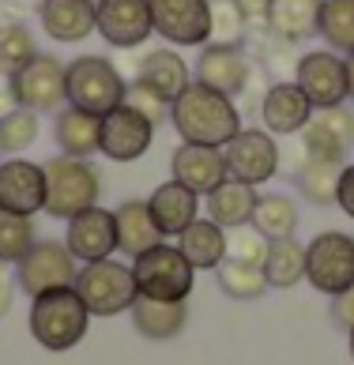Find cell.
I'll use <instances>...</instances> for the list:
<instances>
[{"label": "cell", "instance_id": "1", "mask_svg": "<svg viewBox=\"0 0 354 365\" xmlns=\"http://www.w3.org/2000/svg\"><path fill=\"white\" fill-rule=\"evenodd\" d=\"M170 125L181 136V143H203V147H226L241 132V113L230 94L215 91L208 83H188L170 102Z\"/></svg>", "mask_w": 354, "mask_h": 365}, {"label": "cell", "instance_id": "2", "mask_svg": "<svg viewBox=\"0 0 354 365\" xmlns=\"http://www.w3.org/2000/svg\"><path fill=\"white\" fill-rule=\"evenodd\" d=\"M64 87H68V106L87 110L94 117H106L128 98V83L117 72L113 61L98 57V53H84V57L68 61L64 68Z\"/></svg>", "mask_w": 354, "mask_h": 365}, {"label": "cell", "instance_id": "3", "mask_svg": "<svg viewBox=\"0 0 354 365\" xmlns=\"http://www.w3.org/2000/svg\"><path fill=\"white\" fill-rule=\"evenodd\" d=\"M91 328V309L76 287H61L49 294H38L31 305V335L46 350H72Z\"/></svg>", "mask_w": 354, "mask_h": 365}, {"label": "cell", "instance_id": "4", "mask_svg": "<svg viewBox=\"0 0 354 365\" xmlns=\"http://www.w3.org/2000/svg\"><path fill=\"white\" fill-rule=\"evenodd\" d=\"M46 166V215L53 219H72V215L87 211L98 204L102 196V173L94 170L91 158H68L57 155L42 162Z\"/></svg>", "mask_w": 354, "mask_h": 365}, {"label": "cell", "instance_id": "5", "mask_svg": "<svg viewBox=\"0 0 354 365\" xmlns=\"http://www.w3.org/2000/svg\"><path fill=\"white\" fill-rule=\"evenodd\" d=\"M132 279L140 297H155V302H185L193 294L196 267L185 260L177 245L158 241L155 249L132 256Z\"/></svg>", "mask_w": 354, "mask_h": 365}, {"label": "cell", "instance_id": "6", "mask_svg": "<svg viewBox=\"0 0 354 365\" xmlns=\"http://www.w3.org/2000/svg\"><path fill=\"white\" fill-rule=\"evenodd\" d=\"M76 294L84 297V305L91 309V317H117V313H128L136 294V279H132V267L117 264L113 256L106 260H94L84 264L76 272Z\"/></svg>", "mask_w": 354, "mask_h": 365}, {"label": "cell", "instance_id": "7", "mask_svg": "<svg viewBox=\"0 0 354 365\" xmlns=\"http://www.w3.org/2000/svg\"><path fill=\"white\" fill-rule=\"evenodd\" d=\"M305 279L320 294H343L354 287V237L328 230L305 245Z\"/></svg>", "mask_w": 354, "mask_h": 365}, {"label": "cell", "instance_id": "8", "mask_svg": "<svg viewBox=\"0 0 354 365\" xmlns=\"http://www.w3.org/2000/svg\"><path fill=\"white\" fill-rule=\"evenodd\" d=\"M64 68L68 64L57 57H46V53H34L31 61L23 64L19 72H11V94L23 110L42 113H61L68 106V87H64Z\"/></svg>", "mask_w": 354, "mask_h": 365}, {"label": "cell", "instance_id": "9", "mask_svg": "<svg viewBox=\"0 0 354 365\" xmlns=\"http://www.w3.org/2000/svg\"><path fill=\"white\" fill-rule=\"evenodd\" d=\"M76 264L79 260L68 252L64 241H34L16 264V282L26 297H38V294H49V290L72 287L76 272H79Z\"/></svg>", "mask_w": 354, "mask_h": 365}, {"label": "cell", "instance_id": "10", "mask_svg": "<svg viewBox=\"0 0 354 365\" xmlns=\"http://www.w3.org/2000/svg\"><path fill=\"white\" fill-rule=\"evenodd\" d=\"M294 83L305 91L313 110H332V106L350 102L347 91V57H339L335 49H313L294 64Z\"/></svg>", "mask_w": 354, "mask_h": 365}, {"label": "cell", "instance_id": "11", "mask_svg": "<svg viewBox=\"0 0 354 365\" xmlns=\"http://www.w3.org/2000/svg\"><path fill=\"white\" fill-rule=\"evenodd\" d=\"M151 26L170 46H208L211 42V0H147Z\"/></svg>", "mask_w": 354, "mask_h": 365}, {"label": "cell", "instance_id": "12", "mask_svg": "<svg viewBox=\"0 0 354 365\" xmlns=\"http://www.w3.org/2000/svg\"><path fill=\"white\" fill-rule=\"evenodd\" d=\"M94 34L113 49H136L155 34L147 0H98L94 4Z\"/></svg>", "mask_w": 354, "mask_h": 365}, {"label": "cell", "instance_id": "13", "mask_svg": "<svg viewBox=\"0 0 354 365\" xmlns=\"http://www.w3.org/2000/svg\"><path fill=\"white\" fill-rule=\"evenodd\" d=\"M155 143V120H147L136 106L121 102L117 110L102 117V143L98 155L110 162H136L147 155V147Z\"/></svg>", "mask_w": 354, "mask_h": 365}, {"label": "cell", "instance_id": "14", "mask_svg": "<svg viewBox=\"0 0 354 365\" xmlns=\"http://www.w3.org/2000/svg\"><path fill=\"white\" fill-rule=\"evenodd\" d=\"M230 178L245 185H264L279 173V147L268 128H241L234 140L223 147Z\"/></svg>", "mask_w": 354, "mask_h": 365}, {"label": "cell", "instance_id": "15", "mask_svg": "<svg viewBox=\"0 0 354 365\" xmlns=\"http://www.w3.org/2000/svg\"><path fill=\"white\" fill-rule=\"evenodd\" d=\"M302 143H305V158L347 162L354 147V113L347 110V102L332 106V110H313L309 125L302 128Z\"/></svg>", "mask_w": 354, "mask_h": 365}, {"label": "cell", "instance_id": "16", "mask_svg": "<svg viewBox=\"0 0 354 365\" xmlns=\"http://www.w3.org/2000/svg\"><path fill=\"white\" fill-rule=\"evenodd\" d=\"M0 207L11 215H31L46 211V166L31 158H8L0 162Z\"/></svg>", "mask_w": 354, "mask_h": 365}, {"label": "cell", "instance_id": "17", "mask_svg": "<svg viewBox=\"0 0 354 365\" xmlns=\"http://www.w3.org/2000/svg\"><path fill=\"white\" fill-rule=\"evenodd\" d=\"M64 245L79 264H94V260L113 256L117 252V219H113V211L94 204L87 211L72 215V219H68Z\"/></svg>", "mask_w": 354, "mask_h": 365}, {"label": "cell", "instance_id": "18", "mask_svg": "<svg viewBox=\"0 0 354 365\" xmlns=\"http://www.w3.org/2000/svg\"><path fill=\"white\" fill-rule=\"evenodd\" d=\"M170 173L173 181H181L185 188H193L196 196H211L226 178H230V166H226V155L223 147H203V143H181L170 158Z\"/></svg>", "mask_w": 354, "mask_h": 365}, {"label": "cell", "instance_id": "19", "mask_svg": "<svg viewBox=\"0 0 354 365\" xmlns=\"http://www.w3.org/2000/svg\"><path fill=\"white\" fill-rule=\"evenodd\" d=\"M313 117V102L305 98V91L294 83H271L261 98V125L271 136H298Z\"/></svg>", "mask_w": 354, "mask_h": 365}, {"label": "cell", "instance_id": "20", "mask_svg": "<svg viewBox=\"0 0 354 365\" xmlns=\"http://www.w3.org/2000/svg\"><path fill=\"white\" fill-rule=\"evenodd\" d=\"M249 57L241 53V46H223V42H208L196 57V83H208L223 94H241L249 83Z\"/></svg>", "mask_w": 354, "mask_h": 365}, {"label": "cell", "instance_id": "21", "mask_svg": "<svg viewBox=\"0 0 354 365\" xmlns=\"http://www.w3.org/2000/svg\"><path fill=\"white\" fill-rule=\"evenodd\" d=\"M53 143L68 158H91L98 155L102 143V117H94L87 110L64 106L61 113H53Z\"/></svg>", "mask_w": 354, "mask_h": 365}, {"label": "cell", "instance_id": "22", "mask_svg": "<svg viewBox=\"0 0 354 365\" xmlns=\"http://www.w3.org/2000/svg\"><path fill=\"white\" fill-rule=\"evenodd\" d=\"M42 31L61 46H76L94 34V4L91 0H46L38 11Z\"/></svg>", "mask_w": 354, "mask_h": 365}, {"label": "cell", "instance_id": "23", "mask_svg": "<svg viewBox=\"0 0 354 365\" xmlns=\"http://www.w3.org/2000/svg\"><path fill=\"white\" fill-rule=\"evenodd\" d=\"M147 207L155 215V226L162 230V237H177L185 226H193L200 219V196L193 188H185L181 181H166L158 185Z\"/></svg>", "mask_w": 354, "mask_h": 365}, {"label": "cell", "instance_id": "24", "mask_svg": "<svg viewBox=\"0 0 354 365\" xmlns=\"http://www.w3.org/2000/svg\"><path fill=\"white\" fill-rule=\"evenodd\" d=\"M136 83L155 91L162 102H173L177 94L193 83V72H188V64L177 57L173 49H151L140 57V64H136Z\"/></svg>", "mask_w": 354, "mask_h": 365}, {"label": "cell", "instance_id": "25", "mask_svg": "<svg viewBox=\"0 0 354 365\" xmlns=\"http://www.w3.org/2000/svg\"><path fill=\"white\" fill-rule=\"evenodd\" d=\"M177 249L185 252V260L196 267V272H208V267H219L230 256V237L219 222L211 219H196L193 226H185L177 234Z\"/></svg>", "mask_w": 354, "mask_h": 365}, {"label": "cell", "instance_id": "26", "mask_svg": "<svg viewBox=\"0 0 354 365\" xmlns=\"http://www.w3.org/2000/svg\"><path fill=\"white\" fill-rule=\"evenodd\" d=\"M132 324L143 339H173V335L185 331V320H188V305L185 302H155V297H136L132 302Z\"/></svg>", "mask_w": 354, "mask_h": 365}, {"label": "cell", "instance_id": "27", "mask_svg": "<svg viewBox=\"0 0 354 365\" xmlns=\"http://www.w3.org/2000/svg\"><path fill=\"white\" fill-rule=\"evenodd\" d=\"M113 219H117V249L121 252L140 256L162 241V230L155 226V215L147 207V200H125L113 211Z\"/></svg>", "mask_w": 354, "mask_h": 365}, {"label": "cell", "instance_id": "28", "mask_svg": "<svg viewBox=\"0 0 354 365\" xmlns=\"http://www.w3.org/2000/svg\"><path fill=\"white\" fill-rule=\"evenodd\" d=\"M256 185H245L238 178H226L215 192L208 196V219L219 222L223 230H241L253 222V207H256Z\"/></svg>", "mask_w": 354, "mask_h": 365}, {"label": "cell", "instance_id": "29", "mask_svg": "<svg viewBox=\"0 0 354 365\" xmlns=\"http://www.w3.org/2000/svg\"><path fill=\"white\" fill-rule=\"evenodd\" d=\"M317 11L320 0H271L268 26L283 42H302V38L317 34Z\"/></svg>", "mask_w": 354, "mask_h": 365}, {"label": "cell", "instance_id": "30", "mask_svg": "<svg viewBox=\"0 0 354 365\" xmlns=\"http://www.w3.org/2000/svg\"><path fill=\"white\" fill-rule=\"evenodd\" d=\"M264 279L275 290H290L305 279V245H298L294 237L283 241H268V256H264Z\"/></svg>", "mask_w": 354, "mask_h": 365}, {"label": "cell", "instance_id": "31", "mask_svg": "<svg viewBox=\"0 0 354 365\" xmlns=\"http://www.w3.org/2000/svg\"><path fill=\"white\" fill-rule=\"evenodd\" d=\"M317 38L335 49L339 57L354 53V0H320L317 11Z\"/></svg>", "mask_w": 354, "mask_h": 365}, {"label": "cell", "instance_id": "32", "mask_svg": "<svg viewBox=\"0 0 354 365\" xmlns=\"http://www.w3.org/2000/svg\"><path fill=\"white\" fill-rule=\"evenodd\" d=\"M261 237L268 241H283V237H294L298 230V204L290 196H279V192H268L256 200L253 207V222H249Z\"/></svg>", "mask_w": 354, "mask_h": 365}, {"label": "cell", "instance_id": "33", "mask_svg": "<svg viewBox=\"0 0 354 365\" xmlns=\"http://www.w3.org/2000/svg\"><path fill=\"white\" fill-rule=\"evenodd\" d=\"M347 162H320V158H305L302 170L294 173V185L309 204H335V188H339V173Z\"/></svg>", "mask_w": 354, "mask_h": 365}, {"label": "cell", "instance_id": "34", "mask_svg": "<svg viewBox=\"0 0 354 365\" xmlns=\"http://www.w3.org/2000/svg\"><path fill=\"white\" fill-rule=\"evenodd\" d=\"M219 272V287L226 297H234V302H256L264 290H268V279H264V267L261 264H249V260H234V256H226V260L215 267Z\"/></svg>", "mask_w": 354, "mask_h": 365}, {"label": "cell", "instance_id": "35", "mask_svg": "<svg viewBox=\"0 0 354 365\" xmlns=\"http://www.w3.org/2000/svg\"><path fill=\"white\" fill-rule=\"evenodd\" d=\"M34 53V34L23 23H0V76L19 72Z\"/></svg>", "mask_w": 354, "mask_h": 365}, {"label": "cell", "instance_id": "36", "mask_svg": "<svg viewBox=\"0 0 354 365\" xmlns=\"http://www.w3.org/2000/svg\"><path fill=\"white\" fill-rule=\"evenodd\" d=\"M38 132H42V120H38L34 110H23V106H16L8 117H0V143H4L8 155L26 151V147L38 140Z\"/></svg>", "mask_w": 354, "mask_h": 365}, {"label": "cell", "instance_id": "37", "mask_svg": "<svg viewBox=\"0 0 354 365\" xmlns=\"http://www.w3.org/2000/svg\"><path fill=\"white\" fill-rule=\"evenodd\" d=\"M34 245V222L0 207V264H19V256Z\"/></svg>", "mask_w": 354, "mask_h": 365}, {"label": "cell", "instance_id": "38", "mask_svg": "<svg viewBox=\"0 0 354 365\" xmlns=\"http://www.w3.org/2000/svg\"><path fill=\"white\" fill-rule=\"evenodd\" d=\"M245 26H249V23H245L238 0H211V42L241 46Z\"/></svg>", "mask_w": 354, "mask_h": 365}, {"label": "cell", "instance_id": "39", "mask_svg": "<svg viewBox=\"0 0 354 365\" xmlns=\"http://www.w3.org/2000/svg\"><path fill=\"white\" fill-rule=\"evenodd\" d=\"M230 256H234V260H249V264H264V256H268V237H261L253 226H241V230H234Z\"/></svg>", "mask_w": 354, "mask_h": 365}, {"label": "cell", "instance_id": "40", "mask_svg": "<svg viewBox=\"0 0 354 365\" xmlns=\"http://www.w3.org/2000/svg\"><path fill=\"white\" fill-rule=\"evenodd\" d=\"M125 102L136 106V110H140L147 120H155V125H162V120L170 117V102H162L155 91H147L143 83H136V79L128 83V98H125Z\"/></svg>", "mask_w": 354, "mask_h": 365}, {"label": "cell", "instance_id": "41", "mask_svg": "<svg viewBox=\"0 0 354 365\" xmlns=\"http://www.w3.org/2000/svg\"><path fill=\"white\" fill-rule=\"evenodd\" d=\"M335 204H339V211H343L347 219H354V162H350V166H343V173H339Z\"/></svg>", "mask_w": 354, "mask_h": 365}, {"label": "cell", "instance_id": "42", "mask_svg": "<svg viewBox=\"0 0 354 365\" xmlns=\"http://www.w3.org/2000/svg\"><path fill=\"white\" fill-rule=\"evenodd\" d=\"M332 320L339 324V328H347V331L354 328V287L332 297Z\"/></svg>", "mask_w": 354, "mask_h": 365}, {"label": "cell", "instance_id": "43", "mask_svg": "<svg viewBox=\"0 0 354 365\" xmlns=\"http://www.w3.org/2000/svg\"><path fill=\"white\" fill-rule=\"evenodd\" d=\"M245 23H268V11H271V0H238Z\"/></svg>", "mask_w": 354, "mask_h": 365}, {"label": "cell", "instance_id": "44", "mask_svg": "<svg viewBox=\"0 0 354 365\" xmlns=\"http://www.w3.org/2000/svg\"><path fill=\"white\" fill-rule=\"evenodd\" d=\"M16 94H11V79L4 76V83H0V117H8L11 110H16Z\"/></svg>", "mask_w": 354, "mask_h": 365}, {"label": "cell", "instance_id": "45", "mask_svg": "<svg viewBox=\"0 0 354 365\" xmlns=\"http://www.w3.org/2000/svg\"><path fill=\"white\" fill-rule=\"evenodd\" d=\"M4 4H8L11 11H19V16H31V11L38 16V11H42V4H46V0H4Z\"/></svg>", "mask_w": 354, "mask_h": 365}, {"label": "cell", "instance_id": "46", "mask_svg": "<svg viewBox=\"0 0 354 365\" xmlns=\"http://www.w3.org/2000/svg\"><path fill=\"white\" fill-rule=\"evenodd\" d=\"M8 309H11V282L0 275V317H4Z\"/></svg>", "mask_w": 354, "mask_h": 365}, {"label": "cell", "instance_id": "47", "mask_svg": "<svg viewBox=\"0 0 354 365\" xmlns=\"http://www.w3.org/2000/svg\"><path fill=\"white\" fill-rule=\"evenodd\" d=\"M347 91H350V102H354V53L347 57Z\"/></svg>", "mask_w": 354, "mask_h": 365}, {"label": "cell", "instance_id": "48", "mask_svg": "<svg viewBox=\"0 0 354 365\" xmlns=\"http://www.w3.org/2000/svg\"><path fill=\"white\" fill-rule=\"evenodd\" d=\"M347 335H350V358H354V328H350Z\"/></svg>", "mask_w": 354, "mask_h": 365}, {"label": "cell", "instance_id": "49", "mask_svg": "<svg viewBox=\"0 0 354 365\" xmlns=\"http://www.w3.org/2000/svg\"><path fill=\"white\" fill-rule=\"evenodd\" d=\"M0 155H8V151H4V143H0Z\"/></svg>", "mask_w": 354, "mask_h": 365}, {"label": "cell", "instance_id": "50", "mask_svg": "<svg viewBox=\"0 0 354 365\" xmlns=\"http://www.w3.org/2000/svg\"><path fill=\"white\" fill-rule=\"evenodd\" d=\"M91 4H98V0H91Z\"/></svg>", "mask_w": 354, "mask_h": 365}]
</instances>
